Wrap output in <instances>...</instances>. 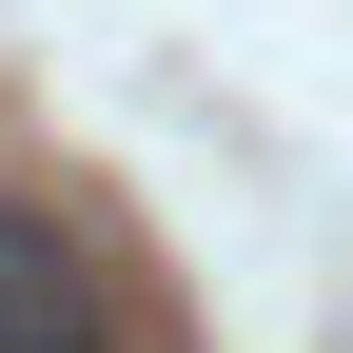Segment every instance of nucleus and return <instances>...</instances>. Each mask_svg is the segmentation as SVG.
<instances>
[{"label": "nucleus", "instance_id": "1", "mask_svg": "<svg viewBox=\"0 0 353 353\" xmlns=\"http://www.w3.org/2000/svg\"><path fill=\"white\" fill-rule=\"evenodd\" d=\"M0 353H118V294H99V255H79L39 196H0Z\"/></svg>", "mask_w": 353, "mask_h": 353}]
</instances>
